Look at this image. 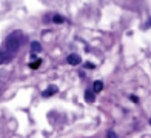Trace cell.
I'll list each match as a JSON object with an SVG mask.
<instances>
[{
    "mask_svg": "<svg viewBox=\"0 0 151 138\" xmlns=\"http://www.w3.org/2000/svg\"><path fill=\"white\" fill-rule=\"evenodd\" d=\"M131 101H134V103H137V101H139V98H137V97H136V95H131Z\"/></svg>",
    "mask_w": 151,
    "mask_h": 138,
    "instance_id": "cell-11",
    "label": "cell"
},
{
    "mask_svg": "<svg viewBox=\"0 0 151 138\" xmlns=\"http://www.w3.org/2000/svg\"><path fill=\"white\" fill-rule=\"evenodd\" d=\"M23 41V34L20 31H14L9 34V37L6 38L5 41V48H6V52L11 54V55H16L17 51L20 49V45Z\"/></svg>",
    "mask_w": 151,
    "mask_h": 138,
    "instance_id": "cell-1",
    "label": "cell"
},
{
    "mask_svg": "<svg viewBox=\"0 0 151 138\" xmlns=\"http://www.w3.org/2000/svg\"><path fill=\"white\" fill-rule=\"evenodd\" d=\"M102 89H104V83H102L100 80L94 81V85H93V91H94V92H100Z\"/></svg>",
    "mask_w": 151,
    "mask_h": 138,
    "instance_id": "cell-5",
    "label": "cell"
},
{
    "mask_svg": "<svg viewBox=\"0 0 151 138\" xmlns=\"http://www.w3.org/2000/svg\"><path fill=\"white\" fill-rule=\"evenodd\" d=\"M40 65H42V60H39V58H37L36 61H34V63H29V68H31V69H37Z\"/></svg>",
    "mask_w": 151,
    "mask_h": 138,
    "instance_id": "cell-8",
    "label": "cell"
},
{
    "mask_svg": "<svg viewBox=\"0 0 151 138\" xmlns=\"http://www.w3.org/2000/svg\"><path fill=\"white\" fill-rule=\"evenodd\" d=\"M52 22H54V23H63L65 18L62 17V16H54V17H52Z\"/></svg>",
    "mask_w": 151,
    "mask_h": 138,
    "instance_id": "cell-9",
    "label": "cell"
},
{
    "mask_svg": "<svg viewBox=\"0 0 151 138\" xmlns=\"http://www.w3.org/2000/svg\"><path fill=\"white\" fill-rule=\"evenodd\" d=\"M150 26H151V18H150V20H148V23H147V25H145V28H150Z\"/></svg>",
    "mask_w": 151,
    "mask_h": 138,
    "instance_id": "cell-12",
    "label": "cell"
},
{
    "mask_svg": "<svg viewBox=\"0 0 151 138\" xmlns=\"http://www.w3.org/2000/svg\"><path fill=\"white\" fill-rule=\"evenodd\" d=\"M14 55H11V54H8V52H3L2 49H0V65L2 63H6V61H9Z\"/></svg>",
    "mask_w": 151,
    "mask_h": 138,
    "instance_id": "cell-4",
    "label": "cell"
},
{
    "mask_svg": "<svg viewBox=\"0 0 151 138\" xmlns=\"http://www.w3.org/2000/svg\"><path fill=\"white\" fill-rule=\"evenodd\" d=\"M85 98H86V101H88V103H93V101L96 100L94 91H86V92H85Z\"/></svg>",
    "mask_w": 151,
    "mask_h": 138,
    "instance_id": "cell-6",
    "label": "cell"
},
{
    "mask_svg": "<svg viewBox=\"0 0 151 138\" xmlns=\"http://www.w3.org/2000/svg\"><path fill=\"white\" fill-rule=\"evenodd\" d=\"M31 49H32L34 54H36V52H40V51H42V45H40L39 41H32V43H31Z\"/></svg>",
    "mask_w": 151,
    "mask_h": 138,
    "instance_id": "cell-7",
    "label": "cell"
},
{
    "mask_svg": "<svg viewBox=\"0 0 151 138\" xmlns=\"http://www.w3.org/2000/svg\"><path fill=\"white\" fill-rule=\"evenodd\" d=\"M106 137H108V138H117V135H116V132H113V130H109Z\"/></svg>",
    "mask_w": 151,
    "mask_h": 138,
    "instance_id": "cell-10",
    "label": "cell"
},
{
    "mask_svg": "<svg viewBox=\"0 0 151 138\" xmlns=\"http://www.w3.org/2000/svg\"><path fill=\"white\" fill-rule=\"evenodd\" d=\"M66 61H68V63H70V65L76 66V65H79L80 61H82V58H80V55H79V54H71V55H68Z\"/></svg>",
    "mask_w": 151,
    "mask_h": 138,
    "instance_id": "cell-2",
    "label": "cell"
},
{
    "mask_svg": "<svg viewBox=\"0 0 151 138\" xmlns=\"http://www.w3.org/2000/svg\"><path fill=\"white\" fill-rule=\"evenodd\" d=\"M150 124H151V120H150Z\"/></svg>",
    "mask_w": 151,
    "mask_h": 138,
    "instance_id": "cell-13",
    "label": "cell"
},
{
    "mask_svg": "<svg viewBox=\"0 0 151 138\" xmlns=\"http://www.w3.org/2000/svg\"><path fill=\"white\" fill-rule=\"evenodd\" d=\"M57 91H59V89H57L56 86H50V87L46 89V91H43V92H42V97L48 98V97H51V95H54V94H57Z\"/></svg>",
    "mask_w": 151,
    "mask_h": 138,
    "instance_id": "cell-3",
    "label": "cell"
}]
</instances>
